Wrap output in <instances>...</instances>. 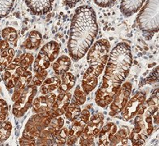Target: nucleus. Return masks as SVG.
I'll return each instance as SVG.
<instances>
[{"label": "nucleus", "mask_w": 159, "mask_h": 146, "mask_svg": "<svg viewBox=\"0 0 159 146\" xmlns=\"http://www.w3.org/2000/svg\"><path fill=\"white\" fill-rule=\"evenodd\" d=\"M132 65V49L128 44L120 42L110 51L102 85L95 94V102L98 107L106 108L111 104L128 77Z\"/></svg>", "instance_id": "nucleus-1"}, {"label": "nucleus", "mask_w": 159, "mask_h": 146, "mask_svg": "<svg viewBox=\"0 0 159 146\" xmlns=\"http://www.w3.org/2000/svg\"><path fill=\"white\" fill-rule=\"evenodd\" d=\"M98 32L94 10L89 6L79 7L71 20L67 50L75 62L81 59L91 47Z\"/></svg>", "instance_id": "nucleus-2"}, {"label": "nucleus", "mask_w": 159, "mask_h": 146, "mask_svg": "<svg viewBox=\"0 0 159 146\" xmlns=\"http://www.w3.org/2000/svg\"><path fill=\"white\" fill-rule=\"evenodd\" d=\"M138 28L147 40H150L159 29V0H148L136 18Z\"/></svg>", "instance_id": "nucleus-3"}, {"label": "nucleus", "mask_w": 159, "mask_h": 146, "mask_svg": "<svg viewBox=\"0 0 159 146\" xmlns=\"http://www.w3.org/2000/svg\"><path fill=\"white\" fill-rule=\"evenodd\" d=\"M110 49L111 44L107 39H100L92 45L87 52V63L89 67L85 72L98 77L107 65Z\"/></svg>", "instance_id": "nucleus-4"}, {"label": "nucleus", "mask_w": 159, "mask_h": 146, "mask_svg": "<svg viewBox=\"0 0 159 146\" xmlns=\"http://www.w3.org/2000/svg\"><path fill=\"white\" fill-rule=\"evenodd\" d=\"M134 118V128L128 136V139L132 145H143L154 131L153 115L145 110L143 115H137Z\"/></svg>", "instance_id": "nucleus-5"}, {"label": "nucleus", "mask_w": 159, "mask_h": 146, "mask_svg": "<svg viewBox=\"0 0 159 146\" xmlns=\"http://www.w3.org/2000/svg\"><path fill=\"white\" fill-rule=\"evenodd\" d=\"M60 51V46L55 41L46 43L42 47L38 56L34 60V71L38 72L42 70L50 68L52 63L56 60Z\"/></svg>", "instance_id": "nucleus-6"}, {"label": "nucleus", "mask_w": 159, "mask_h": 146, "mask_svg": "<svg viewBox=\"0 0 159 146\" xmlns=\"http://www.w3.org/2000/svg\"><path fill=\"white\" fill-rule=\"evenodd\" d=\"M104 125V115L98 113L90 117L89 120L84 127L83 132L79 138V144L91 146L94 144L95 139L99 135L102 127Z\"/></svg>", "instance_id": "nucleus-7"}, {"label": "nucleus", "mask_w": 159, "mask_h": 146, "mask_svg": "<svg viewBox=\"0 0 159 146\" xmlns=\"http://www.w3.org/2000/svg\"><path fill=\"white\" fill-rule=\"evenodd\" d=\"M38 94V87L29 84L25 88L20 96L14 102L12 107V114L16 118H21L31 108L33 102Z\"/></svg>", "instance_id": "nucleus-8"}, {"label": "nucleus", "mask_w": 159, "mask_h": 146, "mask_svg": "<svg viewBox=\"0 0 159 146\" xmlns=\"http://www.w3.org/2000/svg\"><path fill=\"white\" fill-rule=\"evenodd\" d=\"M51 118L47 112L34 114L27 121L23 131V135L37 138L44 129H46L51 122Z\"/></svg>", "instance_id": "nucleus-9"}, {"label": "nucleus", "mask_w": 159, "mask_h": 146, "mask_svg": "<svg viewBox=\"0 0 159 146\" xmlns=\"http://www.w3.org/2000/svg\"><path fill=\"white\" fill-rule=\"evenodd\" d=\"M132 85L130 82H124L122 84L121 87L119 88V89L115 94V98L110 104V110H111L109 113L110 115L115 116L121 112V111L129 100L131 94H132Z\"/></svg>", "instance_id": "nucleus-10"}, {"label": "nucleus", "mask_w": 159, "mask_h": 146, "mask_svg": "<svg viewBox=\"0 0 159 146\" xmlns=\"http://www.w3.org/2000/svg\"><path fill=\"white\" fill-rule=\"evenodd\" d=\"M90 119V112L87 109H84L81 111L80 115L75 119V121L72 122L71 129L68 131V136L66 142V144L68 146L74 145L78 141L80 136L83 132L84 127Z\"/></svg>", "instance_id": "nucleus-11"}, {"label": "nucleus", "mask_w": 159, "mask_h": 146, "mask_svg": "<svg viewBox=\"0 0 159 146\" xmlns=\"http://www.w3.org/2000/svg\"><path fill=\"white\" fill-rule=\"evenodd\" d=\"M25 71L26 70L20 64L19 57L13 58L11 63L5 68L2 74V80L7 89H14L18 80Z\"/></svg>", "instance_id": "nucleus-12"}, {"label": "nucleus", "mask_w": 159, "mask_h": 146, "mask_svg": "<svg viewBox=\"0 0 159 146\" xmlns=\"http://www.w3.org/2000/svg\"><path fill=\"white\" fill-rule=\"evenodd\" d=\"M146 100L145 94L143 92H138L128 100L125 107L122 110L121 114L122 119L124 121H128L133 119L138 113L140 107H142Z\"/></svg>", "instance_id": "nucleus-13"}, {"label": "nucleus", "mask_w": 159, "mask_h": 146, "mask_svg": "<svg viewBox=\"0 0 159 146\" xmlns=\"http://www.w3.org/2000/svg\"><path fill=\"white\" fill-rule=\"evenodd\" d=\"M71 98H72V95L70 92L59 94V95L56 97L54 104L52 105L50 110L48 111L49 116L51 119H55L57 117L64 115L68 105L70 104Z\"/></svg>", "instance_id": "nucleus-14"}, {"label": "nucleus", "mask_w": 159, "mask_h": 146, "mask_svg": "<svg viewBox=\"0 0 159 146\" xmlns=\"http://www.w3.org/2000/svg\"><path fill=\"white\" fill-rule=\"evenodd\" d=\"M56 97V94L50 93L48 94H42L41 96L34 98L32 104V112L34 114H38L49 111L54 104Z\"/></svg>", "instance_id": "nucleus-15"}, {"label": "nucleus", "mask_w": 159, "mask_h": 146, "mask_svg": "<svg viewBox=\"0 0 159 146\" xmlns=\"http://www.w3.org/2000/svg\"><path fill=\"white\" fill-rule=\"evenodd\" d=\"M32 13L35 16H44L51 10L54 0H25Z\"/></svg>", "instance_id": "nucleus-16"}, {"label": "nucleus", "mask_w": 159, "mask_h": 146, "mask_svg": "<svg viewBox=\"0 0 159 146\" xmlns=\"http://www.w3.org/2000/svg\"><path fill=\"white\" fill-rule=\"evenodd\" d=\"M117 126L114 123H108L106 125H103L98 135V145L108 146L110 144L111 139L117 131Z\"/></svg>", "instance_id": "nucleus-17"}, {"label": "nucleus", "mask_w": 159, "mask_h": 146, "mask_svg": "<svg viewBox=\"0 0 159 146\" xmlns=\"http://www.w3.org/2000/svg\"><path fill=\"white\" fill-rule=\"evenodd\" d=\"M32 78H33V75H32L31 71H30L29 70L24 71V73L21 75L16 84L14 87V91H13L12 97H11L12 102H15L17 98L20 96L25 88L27 87L32 81Z\"/></svg>", "instance_id": "nucleus-18"}, {"label": "nucleus", "mask_w": 159, "mask_h": 146, "mask_svg": "<svg viewBox=\"0 0 159 146\" xmlns=\"http://www.w3.org/2000/svg\"><path fill=\"white\" fill-rule=\"evenodd\" d=\"M146 0H122L120 11L126 17L132 16L141 8Z\"/></svg>", "instance_id": "nucleus-19"}, {"label": "nucleus", "mask_w": 159, "mask_h": 146, "mask_svg": "<svg viewBox=\"0 0 159 146\" xmlns=\"http://www.w3.org/2000/svg\"><path fill=\"white\" fill-rule=\"evenodd\" d=\"M71 65V60L70 57L67 55H62L59 58H57L54 62L52 67L53 70L57 75H63L69 71Z\"/></svg>", "instance_id": "nucleus-20"}, {"label": "nucleus", "mask_w": 159, "mask_h": 146, "mask_svg": "<svg viewBox=\"0 0 159 146\" xmlns=\"http://www.w3.org/2000/svg\"><path fill=\"white\" fill-rule=\"evenodd\" d=\"M42 36L38 31H31L28 36L27 39L25 40L24 46L26 50H35L39 48L40 45L42 43Z\"/></svg>", "instance_id": "nucleus-21"}, {"label": "nucleus", "mask_w": 159, "mask_h": 146, "mask_svg": "<svg viewBox=\"0 0 159 146\" xmlns=\"http://www.w3.org/2000/svg\"><path fill=\"white\" fill-rule=\"evenodd\" d=\"M75 78L71 72H66L62 75V80L57 91L59 94L70 92V90L75 86Z\"/></svg>", "instance_id": "nucleus-22"}, {"label": "nucleus", "mask_w": 159, "mask_h": 146, "mask_svg": "<svg viewBox=\"0 0 159 146\" xmlns=\"http://www.w3.org/2000/svg\"><path fill=\"white\" fill-rule=\"evenodd\" d=\"M60 83V79L59 77H57V76H51L50 78H46L43 81L42 85H41L40 92L42 94H50L53 91L57 90Z\"/></svg>", "instance_id": "nucleus-23"}, {"label": "nucleus", "mask_w": 159, "mask_h": 146, "mask_svg": "<svg viewBox=\"0 0 159 146\" xmlns=\"http://www.w3.org/2000/svg\"><path fill=\"white\" fill-rule=\"evenodd\" d=\"M98 83V77L84 72L81 81L82 89L86 95H88L96 88Z\"/></svg>", "instance_id": "nucleus-24"}, {"label": "nucleus", "mask_w": 159, "mask_h": 146, "mask_svg": "<svg viewBox=\"0 0 159 146\" xmlns=\"http://www.w3.org/2000/svg\"><path fill=\"white\" fill-rule=\"evenodd\" d=\"M128 130L124 129V128H121L120 130H119L115 132V134L114 135V136L111 139V142H110V146H115L119 145V144H121L122 145H127L128 144Z\"/></svg>", "instance_id": "nucleus-25"}, {"label": "nucleus", "mask_w": 159, "mask_h": 146, "mask_svg": "<svg viewBox=\"0 0 159 146\" xmlns=\"http://www.w3.org/2000/svg\"><path fill=\"white\" fill-rule=\"evenodd\" d=\"M55 144V137L47 128L42 131L39 136L36 138V145L50 146Z\"/></svg>", "instance_id": "nucleus-26"}, {"label": "nucleus", "mask_w": 159, "mask_h": 146, "mask_svg": "<svg viewBox=\"0 0 159 146\" xmlns=\"http://www.w3.org/2000/svg\"><path fill=\"white\" fill-rule=\"evenodd\" d=\"M80 112H81L80 106L78 105L76 102L72 101L71 104L68 105L64 115L67 120H69L70 122H73L80 116Z\"/></svg>", "instance_id": "nucleus-27"}, {"label": "nucleus", "mask_w": 159, "mask_h": 146, "mask_svg": "<svg viewBox=\"0 0 159 146\" xmlns=\"http://www.w3.org/2000/svg\"><path fill=\"white\" fill-rule=\"evenodd\" d=\"M2 37L3 40L8 42L10 46L14 47L17 46V41H18V34L17 31L14 28L7 27L2 29Z\"/></svg>", "instance_id": "nucleus-28"}, {"label": "nucleus", "mask_w": 159, "mask_h": 146, "mask_svg": "<svg viewBox=\"0 0 159 146\" xmlns=\"http://www.w3.org/2000/svg\"><path fill=\"white\" fill-rule=\"evenodd\" d=\"M64 123L65 121L63 118H62L61 116L57 117V118L51 119V122H50L49 127H47V129L50 131V133L52 134V136L55 137L59 130L64 126Z\"/></svg>", "instance_id": "nucleus-29"}, {"label": "nucleus", "mask_w": 159, "mask_h": 146, "mask_svg": "<svg viewBox=\"0 0 159 146\" xmlns=\"http://www.w3.org/2000/svg\"><path fill=\"white\" fill-rule=\"evenodd\" d=\"M12 131V124L9 121L2 122L0 124V144L6 141L9 137Z\"/></svg>", "instance_id": "nucleus-30"}, {"label": "nucleus", "mask_w": 159, "mask_h": 146, "mask_svg": "<svg viewBox=\"0 0 159 146\" xmlns=\"http://www.w3.org/2000/svg\"><path fill=\"white\" fill-rule=\"evenodd\" d=\"M15 0H0V19L8 16L12 9Z\"/></svg>", "instance_id": "nucleus-31"}, {"label": "nucleus", "mask_w": 159, "mask_h": 146, "mask_svg": "<svg viewBox=\"0 0 159 146\" xmlns=\"http://www.w3.org/2000/svg\"><path fill=\"white\" fill-rule=\"evenodd\" d=\"M68 131L69 130L67 129V127H62L55 137V144L58 146L65 145L67 140V136H68Z\"/></svg>", "instance_id": "nucleus-32"}, {"label": "nucleus", "mask_w": 159, "mask_h": 146, "mask_svg": "<svg viewBox=\"0 0 159 146\" xmlns=\"http://www.w3.org/2000/svg\"><path fill=\"white\" fill-rule=\"evenodd\" d=\"M19 60L21 67H24L25 70H28L32 63H34V58L31 53H24L19 57Z\"/></svg>", "instance_id": "nucleus-33"}, {"label": "nucleus", "mask_w": 159, "mask_h": 146, "mask_svg": "<svg viewBox=\"0 0 159 146\" xmlns=\"http://www.w3.org/2000/svg\"><path fill=\"white\" fill-rule=\"evenodd\" d=\"M47 75H48V71H46V70H42V71H38V72H35L34 76H33V78H32L33 84L37 86V87L41 86L42 83H43V81L47 77Z\"/></svg>", "instance_id": "nucleus-34"}, {"label": "nucleus", "mask_w": 159, "mask_h": 146, "mask_svg": "<svg viewBox=\"0 0 159 146\" xmlns=\"http://www.w3.org/2000/svg\"><path fill=\"white\" fill-rule=\"evenodd\" d=\"M73 102H76L80 106L84 104V102H86V94H84L80 86H77L74 91Z\"/></svg>", "instance_id": "nucleus-35"}, {"label": "nucleus", "mask_w": 159, "mask_h": 146, "mask_svg": "<svg viewBox=\"0 0 159 146\" xmlns=\"http://www.w3.org/2000/svg\"><path fill=\"white\" fill-rule=\"evenodd\" d=\"M8 116V104L4 99H0V124L6 121Z\"/></svg>", "instance_id": "nucleus-36"}, {"label": "nucleus", "mask_w": 159, "mask_h": 146, "mask_svg": "<svg viewBox=\"0 0 159 146\" xmlns=\"http://www.w3.org/2000/svg\"><path fill=\"white\" fill-rule=\"evenodd\" d=\"M19 144L20 146H36V138L22 134L19 139Z\"/></svg>", "instance_id": "nucleus-37"}, {"label": "nucleus", "mask_w": 159, "mask_h": 146, "mask_svg": "<svg viewBox=\"0 0 159 146\" xmlns=\"http://www.w3.org/2000/svg\"><path fill=\"white\" fill-rule=\"evenodd\" d=\"M117 0H94V2L100 7H110L116 2Z\"/></svg>", "instance_id": "nucleus-38"}, {"label": "nucleus", "mask_w": 159, "mask_h": 146, "mask_svg": "<svg viewBox=\"0 0 159 146\" xmlns=\"http://www.w3.org/2000/svg\"><path fill=\"white\" fill-rule=\"evenodd\" d=\"M157 100H158V98H157V95L156 98H153V97H152V98H150L149 99V100L147 101L146 102V104L147 106L149 107H156V106H157Z\"/></svg>", "instance_id": "nucleus-39"}, {"label": "nucleus", "mask_w": 159, "mask_h": 146, "mask_svg": "<svg viewBox=\"0 0 159 146\" xmlns=\"http://www.w3.org/2000/svg\"><path fill=\"white\" fill-rule=\"evenodd\" d=\"M80 0H64V4L68 7H73Z\"/></svg>", "instance_id": "nucleus-40"}]
</instances>
